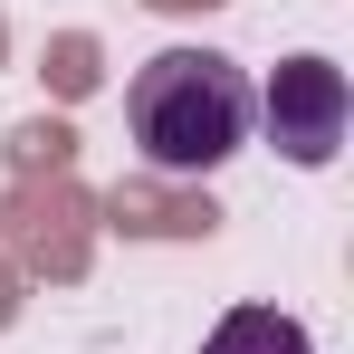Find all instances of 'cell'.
Listing matches in <instances>:
<instances>
[{
    "mask_svg": "<svg viewBox=\"0 0 354 354\" xmlns=\"http://www.w3.org/2000/svg\"><path fill=\"white\" fill-rule=\"evenodd\" d=\"M124 124H134L153 173H221L249 144V124H259V86L221 48H163V58L134 67Z\"/></svg>",
    "mask_w": 354,
    "mask_h": 354,
    "instance_id": "1",
    "label": "cell"
},
{
    "mask_svg": "<svg viewBox=\"0 0 354 354\" xmlns=\"http://www.w3.org/2000/svg\"><path fill=\"white\" fill-rule=\"evenodd\" d=\"M259 115H268V144L288 153V163H306V173H326L335 153H345V67L335 58H288L278 77H268V96H259Z\"/></svg>",
    "mask_w": 354,
    "mask_h": 354,
    "instance_id": "2",
    "label": "cell"
},
{
    "mask_svg": "<svg viewBox=\"0 0 354 354\" xmlns=\"http://www.w3.org/2000/svg\"><path fill=\"white\" fill-rule=\"evenodd\" d=\"M201 354H316V345H306V326L278 316V306H230V316L211 326Z\"/></svg>",
    "mask_w": 354,
    "mask_h": 354,
    "instance_id": "3",
    "label": "cell"
}]
</instances>
